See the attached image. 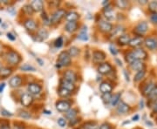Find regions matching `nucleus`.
<instances>
[{
	"label": "nucleus",
	"instance_id": "1",
	"mask_svg": "<svg viewBox=\"0 0 157 129\" xmlns=\"http://www.w3.org/2000/svg\"><path fill=\"white\" fill-rule=\"evenodd\" d=\"M71 64V57L68 52H62L57 60V67H68Z\"/></svg>",
	"mask_w": 157,
	"mask_h": 129
},
{
	"label": "nucleus",
	"instance_id": "2",
	"mask_svg": "<svg viewBox=\"0 0 157 129\" xmlns=\"http://www.w3.org/2000/svg\"><path fill=\"white\" fill-rule=\"evenodd\" d=\"M6 61L12 66H17L21 62V56L15 51H10L6 54Z\"/></svg>",
	"mask_w": 157,
	"mask_h": 129
},
{
	"label": "nucleus",
	"instance_id": "3",
	"mask_svg": "<svg viewBox=\"0 0 157 129\" xmlns=\"http://www.w3.org/2000/svg\"><path fill=\"white\" fill-rule=\"evenodd\" d=\"M67 15V12L65 10H63V9H58L57 10L52 16L51 18V23L52 24H58L63 18H64L65 16Z\"/></svg>",
	"mask_w": 157,
	"mask_h": 129
},
{
	"label": "nucleus",
	"instance_id": "4",
	"mask_svg": "<svg viewBox=\"0 0 157 129\" xmlns=\"http://www.w3.org/2000/svg\"><path fill=\"white\" fill-rule=\"evenodd\" d=\"M132 55L134 56V58H135V60H144L147 58V53L146 52V51H144L143 49L141 48H137L135 49L134 51L131 52Z\"/></svg>",
	"mask_w": 157,
	"mask_h": 129
},
{
	"label": "nucleus",
	"instance_id": "5",
	"mask_svg": "<svg viewBox=\"0 0 157 129\" xmlns=\"http://www.w3.org/2000/svg\"><path fill=\"white\" fill-rule=\"evenodd\" d=\"M20 101H21V104L25 107H30L31 104L33 102V95H31L29 92L27 93H24L21 98H20Z\"/></svg>",
	"mask_w": 157,
	"mask_h": 129
},
{
	"label": "nucleus",
	"instance_id": "6",
	"mask_svg": "<svg viewBox=\"0 0 157 129\" xmlns=\"http://www.w3.org/2000/svg\"><path fill=\"white\" fill-rule=\"evenodd\" d=\"M28 92L31 95H38L41 92L42 87L37 83H31L28 85Z\"/></svg>",
	"mask_w": 157,
	"mask_h": 129
},
{
	"label": "nucleus",
	"instance_id": "7",
	"mask_svg": "<svg viewBox=\"0 0 157 129\" xmlns=\"http://www.w3.org/2000/svg\"><path fill=\"white\" fill-rule=\"evenodd\" d=\"M144 44L146 45V47L151 51H154L157 50V39L156 38H147L144 40Z\"/></svg>",
	"mask_w": 157,
	"mask_h": 129
},
{
	"label": "nucleus",
	"instance_id": "8",
	"mask_svg": "<svg viewBox=\"0 0 157 129\" xmlns=\"http://www.w3.org/2000/svg\"><path fill=\"white\" fill-rule=\"evenodd\" d=\"M112 70H113V68H112L111 64L109 63H102V64H101L100 66L98 67L99 73L103 74V75L109 74L112 72Z\"/></svg>",
	"mask_w": 157,
	"mask_h": 129
},
{
	"label": "nucleus",
	"instance_id": "9",
	"mask_svg": "<svg viewBox=\"0 0 157 129\" xmlns=\"http://www.w3.org/2000/svg\"><path fill=\"white\" fill-rule=\"evenodd\" d=\"M70 107L71 104L67 100H59L56 103V109L59 112H67Z\"/></svg>",
	"mask_w": 157,
	"mask_h": 129
},
{
	"label": "nucleus",
	"instance_id": "10",
	"mask_svg": "<svg viewBox=\"0 0 157 129\" xmlns=\"http://www.w3.org/2000/svg\"><path fill=\"white\" fill-rule=\"evenodd\" d=\"M130 111V106L128 105L127 103H125L124 101H120L117 107V113L119 114H126L129 113Z\"/></svg>",
	"mask_w": 157,
	"mask_h": 129
},
{
	"label": "nucleus",
	"instance_id": "11",
	"mask_svg": "<svg viewBox=\"0 0 157 129\" xmlns=\"http://www.w3.org/2000/svg\"><path fill=\"white\" fill-rule=\"evenodd\" d=\"M148 29V24L147 22L145 21H142V22H140L136 26H135V31L136 32L137 34L139 35H142L144 34L145 32L147 31Z\"/></svg>",
	"mask_w": 157,
	"mask_h": 129
},
{
	"label": "nucleus",
	"instance_id": "12",
	"mask_svg": "<svg viewBox=\"0 0 157 129\" xmlns=\"http://www.w3.org/2000/svg\"><path fill=\"white\" fill-rule=\"evenodd\" d=\"M99 29L103 32H110L113 30V25L111 23L106 21V20H101L99 21Z\"/></svg>",
	"mask_w": 157,
	"mask_h": 129
},
{
	"label": "nucleus",
	"instance_id": "13",
	"mask_svg": "<svg viewBox=\"0 0 157 129\" xmlns=\"http://www.w3.org/2000/svg\"><path fill=\"white\" fill-rule=\"evenodd\" d=\"M24 26L25 27V29L27 31H36L38 25L36 24V22L33 20V19H31V18H28L26 19L24 22Z\"/></svg>",
	"mask_w": 157,
	"mask_h": 129
},
{
	"label": "nucleus",
	"instance_id": "14",
	"mask_svg": "<svg viewBox=\"0 0 157 129\" xmlns=\"http://www.w3.org/2000/svg\"><path fill=\"white\" fill-rule=\"evenodd\" d=\"M64 79L67 81H69L71 83H73L77 80V74L72 71V70H68L64 73Z\"/></svg>",
	"mask_w": 157,
	"mask_h": 129
},
{
	"label": "nucleus",
	"instance_id": "15",
	"mask_svg": "<svg viewBox=\"0 0 157 129\" xmlns=\"http://www.w3.org/2000/svg\"><path fill=\"white\" fill-rule=\"evenodd\" d=\"M9 85L12 88H18L22 85V79L19 76H14L9 80Z\"/></svg>",
	"mask_w": 157,
	"mask_h": 129
},
{
	"label": "nucleus",
	"instance_id": "16",
	"mask_svg": "<svg viewBox=\"0 0 157 129\" xmlns=\"http://www.w3.org/2000/svg\"><path fill=\"white\" fill-rule=\"evenodd\" d=\"M130 67L132 68V70L139 72V71L144 70V68H145V64L141 60H135V62H133L130 64Z\"/></svg>",
	"mask_w": 157,
	"mask_h": 129
},
{
	"label": "nucleus",
	"instance_id": "17",
	"mask_svg": "<svg viewBox=\"0 0 157 129\" xmlns=\"http://www.w3.org/2000/svg\"><path fill=\"white\" fill-rule=\"evenodd\" d=\"M30 5L31 6V8H33V12H39L43 10V2L41 1V0H34V1H33Z\"/></svg>",
	"mask_w": 157,
	"mask_h": 129
},
{
	"label": "nucleus",
	"instance_id": "18",
	"mask_svg": "<svg viewBox=\"0 0 157 129\" xmlns=\"http://www.w3.org/2000/svg\"><path fill=\"white\" fill-rule=\"evenodd\" d=\"M92 58L94 60V62H97V63H100V62H102L103 60H105L106 58V54L103 52H101V51H95L92 54Z\"/></svg>",
	"mask_w": 157,
	"mask_h": 129
},
{
	"label": "nucleus",
	"instance_id": "19",
	"mask_svg": "<svg viewBox=\"0 0 157 129\" xmlns=\"http://www.w3.org/2000/svg\"><path fill=\"white\" fill-rule=\"evenodd\" d=\"M48 31L45 29H42V30H39L38 31V33L36 35V40L37 41H43V40H46L47 38H48Z\"/></svg>",
	"mask_w": 157,
	"mask_h": 129
},
{
	"label": "nucleus",
	"instance_id": "20",
	"mask_svg": "<svg viewBox=\"0 0 157 129\" xmlns=\"http://www.w3.org/2000/svg\"><path fill=\"white\" fill-rule=\"evenodd\" d=\"M112 90H113V86H111V84L107 82H102L100 85V91L102 93H109L112 92Z\"/></svg>",
	"mask_w": 157,
	"mask_h": 129
},
{
	"label": "nucleus",
	"instance_id": "21",
	"mask_svg": "<svg viewBox=\"0 0 157 129\" xmlns=\"http://www.w3.org/2000/svg\"><path fill=\"white\" fill-rule=\"evenodd\" d=\"M66 31L69 33H73V32L76 31L78 29V24L77 22H67L66 24Z\"/></svg>",
	"mask_w": 157,
	"mask_h": 129
},
{
	"label": "nucleus",
	"instance_id": "22",
	"mask_svg": "<svg viewBox=\"0 0 157 129\" xmlns=\"http://www.w3.org/2000/svg\"><path fill=\"white\" fill-rule=\"evenodd\" d=\"M12 73V69L10 67H2L0 69V78L6 79Z\"/></svg>",
	"mask_w": 157,
	"mask_h": 129
},
{
	"label": "nucleus",
	"instance_id": "23",
	"mask_svg": "<svg viewBox=\"0 0 157 129\" xmlns=\"http://www.w3.org/2000/svg\"><path fill=\"white\" fill-rule=\"evenodd\" d=\"M60 86H61L62 88H65V89H67V90H68V91H70V92H73V91L74 90V88H75V86H74L73 83H71V82L67 81V80H65V79L61 80Z\"/></svg>",
	"mask_w": 157,
	"mask_h": 129
},
{
	"label": "nucleus",
	"instance_id": "24",
	"mask_svg": "<svg viewBox=\"0 0 157 129\" xmlns=\"http://www.w3.org/2000/svg\"><path fill=\"white\" fill-rule=\"evenodd\" d=\"M80 18V15L75 12H70L66 15V19L68 22H76Z\"/></svg>",
	"mask_w": 157,
	"mask_h": 129
},
{
	"label": "nucleus",
	"instance_id": "25",
	"mask_svg": "<svg viewBox=\"0 0 157 129\" xmlns=\"http://www.w3.org/2000/svg\"><path fill=\"white\" fill-rule=\"evenodd\" d=\"M104 16L108 20H112L114 18V12L112 8H110L109 6H106L104 9Z\"/></svg>",
	"mask_w": 157,
	"mask_h": 129
},
{
	"label": "nucleus",
	"instance_id": "26",
	"mask_svg": "<svg viewBox=\"0 0 157 129\" xmlns=\"http://www.w3.org/2000/svg\"><path fill=\"white\" fill-rule=\"evenodd\" d=\"M143 42H144V40L141 37H136V38L131 39L128 45L132 47H139L140 45H142Z\"/></svg>",
	"mask_w": 157,
	"mask_h": 129
},
{
	"label": "nucleus",
	"instance_id": "27",
	"mask_svg": "<svg viewBox=\"0 0 157 129\" xmlns=\"http://www.w3.org/2000/svg\"><path fill=\"white\" fill-rule=\"evenodd\" d=\"M131 39L128 35H120L118 39V42L120 45H128L130 42Z\"/></svg>",
	"mask_w": 157,
	"mask_h": 129
},
{
	"label": "nucleus",
	"instance_id": "28",
	"mask_svg": "<svg viewBox=\"0 0 157 129\" xmlns=\"http://www.w3.org/2000/svg\"><path fill=\"white\" fill-rule=\"evenodd\" d=\"M154 87H155V85H154V83H153V82H150V83L147 84V85L145 86L144 89H143V94H144L145 96H147V97H148V95L150 94V92L153 91V89H154Z\"/></svg>",
	"mask_w": 157,
	"mask_h": 129
},
{
	"label": "nucleus",
	"instance_id": "29",
	"mask_svg": "<svg viewBox=\"0 0 157 129\" xmlns=\"http://www.w3.org/2000/svg\"><path fill=\"white\" fill-rule=\"evenodd\" d=\"M120 96H121V93L120 92H117V93L114 94V96H112V100L110 101L112 107H115V106H117L119 104Z\"/></svg>",
	"mask_w": 157,
	"mask_h": 129
},
{
	"label": "nucleus",
	"instance_id": "30",
	"mask_svg": "<svg viewBox=\"0 0 157 129\" xmlns=\"http://www.w3.org/2000/svg\"><path fill=\"white\" fill-rule=\"evenodd\" d=\"M77 113H78L77 109H73V108H72V109H69V110L66 113V117H67V119H69L70 120H72V119H75V117H76Z\"/></svg>",
	"mask_w": 157,
	"mask_h": 129
},
{
	"label": "nucleus",
	"instance_id": "31",
	"mask_svg": "<svg viewBox=\"0 0 157 129\" xmlns=\"http://www.w3.org/2000/svg\"><path fill=\"white\" fill-rule=\"evenodd\" d=\"M116 6L120 9H127L128 6H129V3L128 1H126V0H119L115 3Z\"/></svg>",
	"mask_w": 157,
	"mask_h": 129
},
{
	"label": "nucleus",
	"instance_id": "32",
	"mask_svg": "<svg viewBox=\"0 0 157 129\" xmlns=\"http://www.w3.org/2000/svg\"><path fill=\"white\" fill-rule=\"evenodd\" d=\"M145 74H146V71H145V70H141V71L137 72L136 75H135V78H134V81H135V82H139V81H141V80L144 78Z\"/></svg>",
	"mask_w": 157,
	"mask_h": 129
},
{
	"label": "nucleus",
	"instance_id": "33",
	"mask_svg": "<svg viewBox=\"0 0 157 129\" xmlns=\"http://www.w3.org/2000/svg\"><path fill=\"white\" fill-rule=\"evenodd\" d=\"M20 69L24 72H35L36 71L35 67H33V66H30V64H23V66L20 67Z\"/></svg>",
	"mask_w": 157,
	"mask_h": 129
},
{
	"label": "nucleus",
	"instance_id": "34",
	"mask_svg": "<svg viewBox=\"0 0 157 129\" xmlns=\"http://www.w3.org/2000/svg\"><path fill=\"white\" fill-rule=\"evenodd\" d=\"M68 53H69V55H70L71 58H72V57H76V56H78V54L80 53V49L77 48L76 46H72V47L69 49Z\"/></svg>",
	"mask_w": 157,
	"mask_h": 129
},
{
	"label": "nucleus",
	"instance_id": "35",
	"mask_svg": "<svg viewBox=\"0 0 157 129\" xmlns=\"http://www.w3.org/2000/svg\"><path fill=\"white\" fill-rule=\"evenodd\" d=\"M71 92H70V91H68V90H67L65 88H62V87H60L58 89V95L60 97H67V96H69L71 94Z\"/></svg>",
	"mask_w": 157,
	"mask_h": 129
},
{
	"label": "nucleus",
	"instance_id": "36",
	"mask_svg": "<svg viewBox=\"0 0 157 129\" xmlns=\"http://www.w3.org/2000/svg\"><path fill=\"white\" fill-rule=\"evenodd\" d=\"M18 112H19V113H18V115H19L21 118H23V119H31V114L29 112H27V111L19 110Z\"/></svg>",
	"mask_w": 157,
	"mask_h": 129
},
{
	"label": "nucleus",
	"instance_id": "37",
	"mask_svg": "<svg viewBox=\"0 0 157 129\" xmlns=\"http://www.w3.org/2000/svg\"><path fill=\"white\" fill-rule=\"evenodd\" d=\"M23 11H24V12L26 14V15H29V16H31L33 14V8H31V6L30 5H25L24 7H23Z\"/></svg>",
	"mask_w": 157,
	"mask_h": 129
},
{
	"label": "nucleus",
	"instance_id": "38",
	"mask_svg": "<svg viewBox=\"0 0 157 129\" xmlns=\"http://www.w3.org/2000/svg\"><path fill=\"white\" fill-rule=\"evenodd\" d=\"M148 8L154 13H157V1H152L148 4Z\"/></svg>",
	"mask_w": 157,
	"mask_h": 129
},
{
	"label": "nucleus",
	"instance_id": "39",
	"mask_svg": "<svg viewBox=\"0 0 157 129\" xmlns=\"http://www.w3.org/2000/svg\"><path fill=\"white\" fill-rule=\"evenodd\" d=\"M102 100L104 101V103H110L111 100H112V95L111 93H103L102 94Z\"/></svg>",
	"mask_w": 157,
	"mask_h": 129
},
{
	"label": "nucleus",
	"instance_id": "40",
	"mask_svg": "<svg viewBox=\"0 0 157 129\" xmlns=\"http://www.w3.org/2000/svg\"><path fill=\"white\" fill-rule=\"evenodd\" d=\"M86 129H98V125L95 122H87L85 124Z\"/></svg>",
	"mask_w": 157,
	"mask_h": 129
},
{
	"label": "nucleus",
	"instance_id": "41",
	"mask_svg": "<svg viewBox=\"0 0 157 129\" xmlns=\"http://www.w3.org/2000/svg\"><path fill=\"white\" fill-rule=\"evenodd\" d=\"M126 60H127V62L128 63V64H132L133 62H135V58H134V56L132 55V53H131V52H128V54H127V56H126Z\"/></svg>",
	"mask_w": 157,
	"mask_h": 129
},
{
	"label": "nucleus",
	"instance_id": "42",
	"mask_svg": "<svg viewBox=\"0 0 157 129\" xmlns=\"http://www.w3.org/2000/svg\"><path fill=\"white\" fill-rule=\"evenodd\" d=\"M63 43H64V41H63V38L62 37H58L55 42H54V45L57 47V48H60L62 45H63Z\"/></svg>",
	"mask_w": 157,
	"mask_h": 129
},
{
	"label": "nucleus",
	"instance_id": "43",
	"mask_svg": "<svg viewBox=\"0 0 157 129\" xmlns=\"http://www.w3.org/2000/svg\"><path fill=\"white\" fill-rule=\"evenodd\" d=\"M148 97L151 100H156L157 99V86H155L153 91L150 92V94L148 95Z\"/></svg>",
	"mask_w": 157,
	"mask_h": 129
},
{
	"label": "nucleus",
	"instance_id": "44",
	"mask_svg": "<svg viewBox=\"0 0 157 129\" xmlns=\"http://www.w3.org/2000/svg\"><path fill=\"white\" fill-rule=\"evenodd\" d=\"M123 31H124L123 27L120 26V25H118V26L114 29V34H115V35H120V34L123 32Z\"/></svg>",
	"mask_w": 157,
	"mask_h": 129
},
{
	"label": "nucleus",
	"instance_id": "45",
	"mask_svg": "<svg viewBox=\"0 0 157 129\" xmlns=\"http://www.w3.org/2000/svg\"><path fill=\"white\" fill-rule=\"evenodd\" d=\"M78 39L83 41H87L88 40V36L86 32H81V33L78 36Z\"/></svg>",
	"mask_w": 157,
	"mask_h": 129
},
{
	"label": "nucleus",
	"instance_id": "46",
	"mask_svg": "<svg viewBox=\"0 0 157 129\" xmlns=\"http://www.w3.org/2000/svg\"><path fill=\"white\" fill-rule=\"evenodd\" d=\"M58 126H61V127H65L66 125H67V121H66V119H65L64 118H59V119H58Z\"/></svg>",
	"mask_w": 157,
	"mask_h": 129
},
{
	"label": "nucleus",
	"instance_id": "47",
	"mask_svg": "<svg viewBox=\"0 0 157 129\" xmlns=\"http://www.w3.org/2000/svg\"><path fill=\"white\" fill-rule=\"evenodd\" d=\"M1 114L3 116H5V117H12L13 115V113H10L9 111H7L5 109H1Z\"/></svg>",
	"mask_w": 157,
	"mask_h": 129
},
{
	"label": "nucleus",
	"instance_id": "48",
	"mask_svg": "<svg viewBox=\"0 0 157 129\" xmlns=\"http://www.w3.org/2000/svg\"><path fill=\"white\" fill-rule=\"evenodd\" d=\"M0 129H11V127L8 122H4L2 125H0Z\"/></svg>",
	"mask_w": 157,
	"mask_h": 129
},
{
	"label": "nucleus",
	"instance_id": "49",
	"mask_svg": "<svg viewBox=\"0 0 157 129\" xmlns=\"http://www.w3.org/2000/svg\"><path fill=\"white\" fill-rule=\"evenodd\" d=\"M150 19L154 24H157V13H153L150 17Z\"/></svg>",
	"mask_w": 157,
	"mask_h": 129
},
{
	"label": "nucleus",
	"instance_id": "50",
	"mask_svg": "<svg viewBox=\"0 0 157 129\" xmlns=\"http://www.w3.org/2000/svg\"><path fill=\"white\" fill-rule=\"evenodd\" d=\"M100 129H111V126L108 123H103L100 126Z\"/></svg>",
	"mask_w": 157,
	"mask_h": 129
},
{
	"label": "nucleus",
	"instance_id": "51",
	"mask_svg": "<svg viewBox=\"0 0 157 129\" xmlns=\"http://www.w3.org/2000/svg\"><path fill=\"white\" fill-rule=\"evenodd\" d=\"M7 38H8L11 41L16 40V37H15L12 33H11V32H8V33H7Z\"/></svg>",
	"mask_w": 157,
	"mask_h": 129
},
{
	"label": "nucleus",
	"instance_id": "52",
	"mask_svg": "<svg viewBox=\"0 0 157 129\" xmlns=\"http://www.w3.org/2000/svg\"><path fill=\"white\" fill-rule=\"evenodd\" d=\"M109 49H110V52H111V53L113 54V55H117V51H116V49H115V47L114 46H113V45H111L110 47H109Z\"/></svg>",
	"mask_w": 157,
	"mask_h": 129
},
{
	"label": "nucleus",
	"instance_id": "53",
	"mask_svg": "<svg viewBox=\"0 0 157 129\" xmlns=\"http://www.w3.org/2000/svg\"><path fill=\"white\" fill-rule=\"evenodd\" d=\"M36 60H37L38 62H39V66H41V67H42V66H44V61H43V60H42L41 58H36Z\"/></svg>",
	"mask_w": 157,
	"mask_h": 129
},
{
	"label": "nucleus",
	"instance_id": "54",
	"mask_svg": "<svg viewBox=\"0 0 157 129\" xmlns=\"http://www.w3.org/2000/svg\"><path fill=\"white\" fill-rule=\"evenodd\" d=\"M5 87V83L0 84V92H3V91H4Z\"/></svg>",
	"mask_w": 157,
	"mask_h": 129
},
{
	"label": "nucleus",
	"instance_id": "55",
	"mask_svg": "<svg viewBox=\"0 0 157 129\" xmlns=\"http://www.w3.org/2000/svg\"><path fill=\"white\" fill-rule=\"evenodd\" d=\"M124 74H125V77H126V80L127 81H129V76H128V74H127V71L126 70H124Z\"/></svg>",
	"mask_w": 157,
	"mask_h": 129
},
{
	"label": "nucleus",
	"instance_id": "56",
	"mask_svg": "<svg viewBox=\"0 0 157 129\" xmlns=\"http://www.w3.org/2000/svg\"><path fill=\"white\" fill-rule=\"evenodd\" d=\"M13 129H25L24 126H18V125H15L13 126Z\"/></svg>",
	"mask_w": 157,
	"mask_h": 129
},
{
	"label": "nucleus",
	"instance_id": "57",
	"mask_svg": "<svg viewBox=\"0 0 157 129\" xmlns=\"http://www.w3.org/2000/svg\"><path fill=\"white\" fill-rule=\"evenodd\" d=\"M153 110H154V112H156L157 113V101L154 103V105L153 107Z\"/></svg>",
	"mask_w": 157,
	"mask_h": 129
},
{
	"label": "nucleus",
	"instance_id": "58",
	"mask_svg": "<svg viewBox=\"0 0 157 129\" xmlns=\"http://www.w3.org/2000/svg\"><path fill=\"white\" fill-rule=\"evenodd\" d=\"M138 119H139V115H137V114H136L135 116H134V117H133V120H134V121H137Z\"/></svg>",
	"mask_w": 157,
	"mask_h": 129
},
{
	"label": "nucleus",
	"instance_id": "59",
	"mask_svg": "<svg viewBox=\"0 0 157 129\" xmlns=\"http://www.w3.org/2000/svg\"><path fill=\"white\" fill-rule=\"evenodd\" d=\"M139 3H140V4H141V5H144V4H147V0H143L142 2H141V1H139Z\"/></svg>",
	"mask_w": 157,
	"mask_h": 129
},
{
	"label": "nucleus",
	"instance_id": "60",
	"mask_svg": "<svg viewBox=\"0 0 157 129\" xmlns=\"http://www.w3.org/2000/svg\"><path fill=\"white\" fill-rule=\"evenodd\" d=\"M45 113L46 114H52V112H50V111H45Z\"/></svg>",
	"mask_w": 157,
	"mask_h": 129
},
{
	"label": "nucleus",
	"instance_id": "61",
	"mask_svg": "<svg viewBox=\"0 0 157 129\" xmlns=\"http://www.w3.org/2000/svg\"><path fill=\"white\" fill-rule=\"evenodd\" d=\"M116 61H117V62L119 63V64H119V66H120V67L122 66V64H121V62H120V61H119V59H116Z\"/></svg>",
	"mask_w": 157,
	"mask_h": 129
},
{
	"label": "nucleus",
	"instance_id": "62",
	"mask_svg": "<svg viewBox=\"0 0 157 129\" xmlns=\"http://www.w3.org/2000/svg\"><path fill=\"white\" fill-rule=\"evenodd\" d=\"M1 22H2V19H1V18H0V24H1Z\"/></svg>",
	"mask_w": 157,
	"mask_h": 129
}]
</instances>
